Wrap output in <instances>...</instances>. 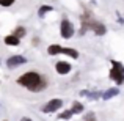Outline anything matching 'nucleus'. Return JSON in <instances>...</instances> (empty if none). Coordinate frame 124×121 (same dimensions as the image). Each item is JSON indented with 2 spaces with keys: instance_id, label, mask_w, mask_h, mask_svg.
<instances>
[{
  "instance_id": "1",
  "label": "nucleus",
  "mask_w": 124,
  "mask_h": 121,
  "mask_svg": "<svg viewBox=\"0 0 124 121\" xmlns=\"http://www.w3.org/2000/svg\"><path fill=\"white\" fill-rule=\"evenodd\" d=\"M17 83L31 93H39L44 88H47V79L36 71H28V73H24L22 76H19Z\"/></svg>"
},
{
  "instance_id": "2",
  "label": "nucleus",
  "mask_w": 124,
  "mask_h": 121,
  "mask_svg": "<svg viewBox=\"0 0 124 121\" xmlns=\"http://www.w3.org/2000/svg\"><path fill=\"white\" fill-rule=\"evenodd\" d=\"M80 19H82V30H80V35H83L86 30H93L97 36H102V35L107 33V27L104 24H101L99 21L91 19L90 13H88V14H82Z\"/></svg>"
},
{
  "instance_id": "3",
  "label": "nucleus",
  "mask_w": 124,
  "mask_h": 121,
  "mask_svg": "<svg viewBox=\"0 0 124 121\" xmlns=\"http://www.w3.org/2000/svg\"><path fill=\"white\" fill-rule=\"evenodd\" d=\"M110 79L115 82L116 85L124 83V65L121 61L112 60V68H110Z\"/></svg>"
},
{
  "instance_id": "4",
  "label": "nucleus",
  "mask_w": 124,
  "mask_h": 121,
  "mask_svg": "<svg viewBox=\"0 0 124 121\" xmlns=\"http://www.w3.org/2000/svg\"><path fill=\"white\" fill-rule=\"evenodd\" d=\"M76 33V27L74 24L69 21L68 17H63L61 19V24H60V35L64 38V40H71Z\"/></svg>"
},
{
  "instance_id": "5",
  "label": "nucleus",
  "mask_w": 124,
  "mask_h": 121,
  "mask_svg": "<svg viewBox=\"0 0 124 121\" xmlns=\"http://www.w3.org/2000/svg\"><path fill=\"white\" fill-rule=\"evenodd\" d=\"M61 107H63V101L55 97V99H50L49 102H46V105L42 107V112L44 113H54L57 110H60Z\"/></svg>"
},
{
  "instance_id": "6",
  "label": "nucleus",
  "mask_w": 124,
  "mask_h": 121,
  "mask_svg": "<svg viewBox=\"0 0 124 121\" xmlns=\"http://www.w3.org/2000/svg\"><path fill=\"white\" fill-rule=\"evenodd\" d=\"M24 63H27V58L24 55H13L6 60V66L8 68H17V66H22Z\"/></svg>"
},
{
  "instance_id": "7",
  "label": "nucleus",
  "mask_w": 124,
  "mask_h": 121,
  "mask_svg": "<svg viewBox=\"0 0 124 121\" xmlns=\"http://www.w3.org/2000/svg\"><path fill=\"white\" fill-rule=\"evenodd\" d=\"M71 69H72V66H71V63H68V61L60 60V61L55 63V71H57L60 76H66V74H69Z\"/></svg>"
},
{
  "instance_id": "8",
  "label": "nucleus",
  "mask_w": 124,
  "mask_h": 121,
  "mask_svg": "<svg viewBox=\"0 0 124 121\" xmlns=\"http://www.w3.org/2000/svg\"><path fill=\"white\" fill-rule=\"evenodd\" d=\"M118 94H119V88H108V90H105L102 93V99L108 101V99H112V97L118 96Z\"/></svg>"
},
{
  "instance_id": "9",
  "label": "nucleus",
  "mask_w": 124,
  "mask_h": 121,
  "mask_svg": "<svg viewBox=\"0 0 124 121\" xmlns=\"http://www.w3.org/2000/svg\"><path fill=\"white\" fill-rule=\"evenodd\" d=\"M3 42H5L6 46H19L21 44V38L14 36V35H8V36H5V40H3Z\"/></svg>"
},
{
  "instance_id": "10",
  "label": "nucleus",
  "mask_w": 124,
  "mask_h": 121,
  "mask_svg": "<svg viewBox=\"0 0 124 121\" xmlns=\"http://www.w3.org/2000/svg\"><path fill=\"white\" fill-rule=\"evenodd\" d=\"M80 94L85 96V97H88V99H99V97H102V93H101V91H86V90H82Z\"/></svg>"
},
{
  "instance_id": "11",
  "label": "nucleus",
  "mask_w": 124,
  "mask_h": 121,
  "mask_svg": "<svg viewBox=\"0 0 124 121\" xmlns=\"http://www.w3.org/2000/svg\"><path fill=\"white\" fill-rule=\"evenodd\" d=\"M63 52V47H61L60 44H50L47 47V54L49 55H58V54H61Z\"/></svg>"
},
{
  "instance_id": "12",
  "label": "nucleus",
  "mask_w": 124,
  "mask_h": 121,
  "mask_svg": "<svg viewBox=\"0 0 124 121\" xmlns=\"http://www.w3.org/2000/svg\"><path fill=\"white\" fill-rule=\"evenodd\" d=\"M52 11H54V6L52 5H41L39 9H38V16H39V17H44L46 13H52Z\"/></svg>"
},
{
  "instance_id": "13",
  "label": "nucleus",
  "mask_w": 124,
  "mask_h": 121,
  "mask_svg": "<svg viewBox=\"0 0 124 121\" xmlns=\"http://www.w3.org/2000/svg\"><path fill=\"white\" fill-rule=\"evenodd\" d=\"M13 35L22 40V38H24L25 35H27V28H25V27H21V25H19V27H16L14 30H13Z\"/></svg>"
},
{
  "instance_id": "14",
  "label": "nucleus",
  "mask_w": 124,
  "mask_h": 121,
  "mask_svg": "<svg viewBox=\"0 0 124 121\" xmlns=\"http://www.w3.org/2000/svg\"><path fill=\"white\" fill-rule=\"evenodd\" d=\"M71 110H72L74 113H82V112H83V104H82V102H77V101H74V102H72V107H71Z\"/></svg>"
},
{
  "instance_id": "15",
  "label": "nucleus",
  "mask_w": 124,
  "mask_h": 121,
  "mask_svg": "<svg viewBox=\"0 0 124 121\" xmlns=\"http://www.w3.org/2000/svg\"><path fill=\"white\" fill-rule=\"evenodd\" d=\"M72 115H74V112L69 109V110H63V112L57 116V118L58 120H71V116H72Z\"/></svg>"
},
{
  "instance_id": "16",
  "label": "nucleus",
  "mask_w": 124,
  "mask_h": 121,
  "mask_svg": "<svg viewBox=\"0 0 124 121\" xmlns=\"http://www.w3.org/2000/svg\"><path fill=\"white\" fill-rule=\"evenodd\" d=\"M14 2H16V0H0V6H3V8H8V6H11Z\"/></svg>"
},
{
  "instance_id": "17",
  "label": "nucleus",
  "mask_w": 124,
  "mask_h": 121,
  "mask_svg": "<svg viewBox=\"0 0 124 121\" xmlns=\"http://www.w3.org/2000/svg\"><path fill=\"white\" fill-rule=\"evenodd\" d=\"M85 121H97V120H96V116H94L93 112H88L86 116H85Z\"/></svg>"
},
{
  "instance_id": "18",
  "label": "nucleus",
  "mask_w": 124,
  "mask_h": 121,
  "mask_svg": "<svg viewBox=\"0 0 124 121\" xmlns=\"http://www.w3.org/2000/svg\"><path fill=\"white\" fill-rule=\"evenodd\" d=\"M21 121H33V120H31V118H28V116H24V118H22Z\"/></svg>"
}]
</instances>
